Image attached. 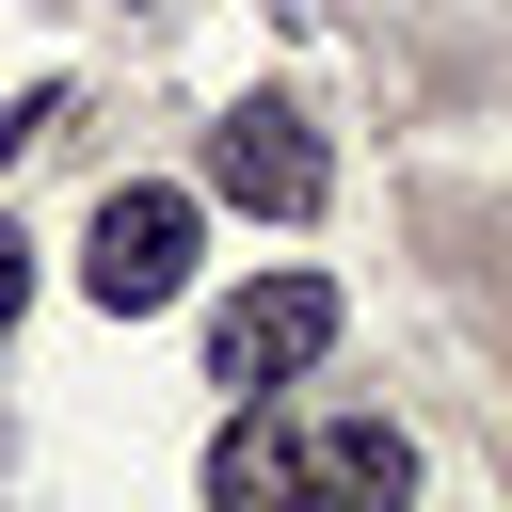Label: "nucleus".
I'll return each instance as SVG.
<instances>
[{
  "mask_svg": "<svg viewBox=\"0 0 512 512\" xmlns=\"http://www.w3.org/2000/svg\"><path fill=\"white\" fill-rule=\"evenodd\" d=\"M208 192H224V208H272V224H304V208H320V144H304V112L240 96V112L208 128Z\"/></svg>",
  "mask_w": 512,
  "mask_h": 512,
  "instance_id": "3",
  "label": "nucleus"
},
{
  "mask_svg": "<svg viewBox=\"0 0 512 512\" xmlns=\"http://www.w3.org/2000/svg\"><path fill=\"white\" fill-rule=\"evenodd\" d=\"M304 480H336V496H400V480H416V448H400L384 416H336V432L304 448Z\"/></svg>",
  "mask_w": 512,
  "mask_h": 512,
  "instance_id": "4",
  "label": "nucleus"
},
{
  "mask_svg": "<svg viewBox=\"0 0 512 512\" xmlns=\"http://www.w3.org/2000/svg\"><path fill=\"white\" fill-rule=\"evenodd\" d=\"M320 352H336V288H320V272H272V288H240V304L208 320V384H240V400L304 384Z\"/></svg>",
  "mask_w": 512,
  "mask_h": 512,
  "instance_id": "2",
  "label": "nucleus"
},
{
  "mask_svg": "<svg viewBox=\"0 0 512 512\" xmlns=\"http://www.w3.org/2000/svg\"><path fill=\"white\" fill-rule=\"evenodd\" d=\"M288 480H304V448H288V432H256V416L208 448V496H224V512H256V496H288Z\"/></svg>",
  "mask_w": 512,
  "mask_h": 512,
  "instance_id": "5",
  "label": "nucleus"
},
{
  "mask_svg": "<svg viewBox=\"0 0 512 512\" xmlns=\"http://www.w3.org/2000/svg\"><path fill=\"white\" fill-rule=\"evenodd\" d=\"M16 304H32V240L0 224V336H16Z\"/></svg>",
  "mask_w": 512,
  "mask_h": 512,
  "instance_id": "6",
  "label": "nucleus"
},
{
  "mask_svg": "<svg viewBox=\"0 0 512 512\" xmlns=\"http://www.w3.org/2000/svg\"><path fill=\"white\" fill-rule=\"evenodd\" d=\"M80 288H96L112 320H144V304H176V288H192V192H160V176H128V192L96 208V240H80Z\"/></svg>",
  "mask_w": 512,
  "mask_h": 512,
  "instance_id": "1",
  "label": "nucleus"
}]
</instances>
